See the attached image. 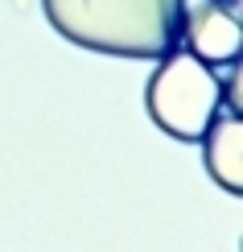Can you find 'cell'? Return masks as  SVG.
Wrapping results in <instances>:
<instances>
[{"label":"cell","mask_w":243,"mask_h":252,"mask_svg":"<svg viewBox=\"0 0 243 252\" xmlns=\"http://www.w3.org/2000/svg\"><path fill=\"white\" fill-rule=\"evenodd\" d=\"M41 13L82 50L161 62L182 46L186 0H41Z\"/></svg>","instance_id":"1"},{"label":"cell","mask_w":243,"mask_h":252,"mask_svg":"<svg viewBox=\"0 0 243 252\" xmlns=\"http://www.w3.org/2000/svg\"><path fill=\"white\" fill-rule=\"evenodd\" d=\"M218 4H239V0H218Z\"/></svg>","instance_id":"5"},{"label":"cell","mask_w":243,"mask_h":252,"mask_svg":"<svg viewBox=\"0 0 243 252\" xmlns=\"http://www.w3.org/2000/svg\"><path fill=\"white\" fill-rule=\"evenodd\" d=\"M202 145L206 174L223 186L227 194H243V116L239 108H223L210 128L198 136Z\"/></svg>","instance_id":"4"},{"label":"cell","mask_w":243,"mask_h":252,"mask_svg":"<svg viewBox=\"0 0 243 252\" xmlns=\"http://www.w3.org/2000/svg\"><path fill=\"white\" fill-rule=\"evenodd\" d=\"M144 108H149V116L161 132H169L173 141L194 145L210 128V120L231 103H227V83L215 75V66H206L194 54H177L173 50L149 75Z\"/></svg>","instance_id":"2"},{"label":"cell","mask_w":243,"mask_h":252,"mask_svg":"<svg viewBox=\"0 0 243 252\" xmlns=\"http://www.w3.org/2000/svg\"><path fill=\"white\" fill-rule=\"evenodd\" d=\"M182 41L189 46V54L202 58L206 66H239L243 54V25L235 4H218L206 0L194 13H186L182 21Z\"/></svg>","instance_id":"3"}]
</instances>
